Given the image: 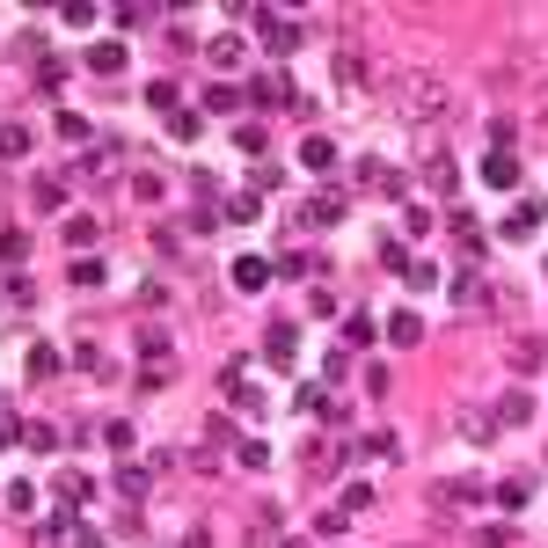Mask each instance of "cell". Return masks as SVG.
I'll return each mask as SVG.
<instances>
[{"label": "cell", "mask_w": 548, "mask_h": 548, "mask_svg": "<svg viewBox=\"0 0 548 548\" xmlns=\"http://www.w3.org/2000/svg\"><path fill=\"white\" fill-rule=\"evenodd\" d=\"M388 344H402V351H417V344H424V314H417V307L388 314Z\"/></svg>", "instance_id": "1"}, {"label": "cell", "mask_w": 548, "mask_h": 548, "mask_svg": "<svg viewBox=\"0 0 548 548\" xmlns=\"http://www.w3.org/2000/svg\"><path fill=\"white\" fill-rule=\"evenodd\" d=\"M234 286H242V293H263V286H270V263H263V256H234Z\"/></svg>", "instance_id": "2"}, {"label": "cell", "mask_w": 548, "mask_h": 548, "mask_svg": "<svg viewBox=\"0 0 548 548\" xmlns=\"http://www.w3.org/2000/svg\"><path fill=\"white\" fill-rule=\"evenodd\" d=\"M482 183H490V190H512V183H519V161H512V154H490V161H482Z\"/></svg>", "instance_id": "3"}, {"label": "cell", "mask_w": 548, "mask_h": 548, "mask_svg": "<svg viewBox=\"0 0 548 548\" xmlns=\"http://www.w3.org/2000/svg\"><path fill=\"white\" fill-rule=\"evenodd\" d=\"M88 66H95V74H118V66H125V44H118V37L88 44Z\"/></svg>", "instance_id": "4"}, {"label": "cell", "mask_w": 548, "mask_h": 548, "mask_svg": "<svg viewBox=\"0 0 548 548\" xmlns=\"http://www.w3.org/2000/svg\"><path fill=\"white\" fill-rule=\"evenodd\" d=\"M307 219H314V227H337V219H344V198H337V190H322V198L307 205Z\"/></svg>", "instance_id": "5"}, {"label": "cell", "mask_w": 548, "mask_h": 548, "mask_svg": "<svg viewBox=\"0 0 548 548\" xmlns=\"http://www.w3.org/2000/svg\"><path fill=\"white\" fill-rule=\"evenodd\" d=\"M263 351L278 358V366H293V322H278V329H270V337H263Z\"/></svg>", "instance_id": "6"}, {"label": "cell", "mask_w": 548, "mask_h": 548, "mask_svg": "<svg viewBox=\"0 0 548 548\" xmlns=\"http://www.w3.org/2000/svg\"><path fill=\"white\" fill-rule=\"evenodd\" d=\"M263 44H270V51H278V59H286V51L300 44V30H293V22H263Z\"/></svg>", "instance_id": "7"}, {"label": "cell", "mask_w": 548, "mask_h": 548, "mask_svg": "<svg viewBox=\"0 0 548 548\" xmlns=\"http://www.w3.org/2000/svg\"><path fill=\"white\" fill-rule=\"evenodd\" d=\"M498 410H505V424H526V417H534V395H526V388H512Z\"/></svg>", "instance_id": "8"}, {"label": "cell", "mask_w": 548, "mask_h": 548, "mask_svg": "<svg viewBox=\"0 0 548 548\" xmlns=\"http://www.w3.org/2000/svg\"><path fill=\"white\" fill-rule=\"evenodd\" d=\"M66 242H74V256L95 242V219H88V212H74V219H66Z\"/></svg>", "instance_id": "9"}, {"label": "cell", "mask_w": 548, "mask_h": 548, "mask_svg": "<svg viewBox=\"0 0 548 548\" xmlns=\"http://www.w3.org/2000/svg\"><path fill=\"white\" fill-rule=\"evenodd\" d=\"M300 410H307V417H329L337 402H329V388H314V380H307V388H300Z\"/></svg>", "instance_id": "10"}, {"label": "cell", "mask_w": 548, "mask_h": 548, "mask_svg": "<svg viewBox=\"0 0 548 548\" xmlns=\"http://www.w3.org/2000/svg\"><path fill=\"white\" fill-rule=\"evenodd\" d=\"M424 176H431V190H454V161H446V154H431V161H424Z\"/></svg>", "instance_id": "11"}, {"label": "cell", "mask_w": 548, "mask_h": 548, "mask_svg": "<svg viewBox=\"0 0 548 548\" xmlns=\"http://www.w3.org/2000/svg\"><path fill=\"white\" fill-rule=\"evenodd\" d=\"M300 161H307V169H329V161H337V146H329V139H307Z\"/></svg>", "instance_id": "12"}, {"label": "cell", "mask_w": 548, "mask_h": 548, "mask_svg": "<svg viewBox=\"0 0 548 548\" xmlns=\"http://www.w3.org/2000/svg\"><path fill=\"white\" fill-rule=\"evenodd\" d=\"M59 498H66V505H88V498H95V482H88V475H66V482H59Z\"/></svg>", "instance_id": "13"}, {"label": "cell", "mask_w": 548, "mask_h": 548, "mask_svg": "<svg viewBox=\"0 0 548 548\" xmlns=\"http://www.w3.org/2000/svg\"><path fill=\"white\" fill-rule=\"evenodd\" d=\"M278 95H286V81H278V74H263V81H249V102H278Z\"/></svg>", "instance_id": "14"}, {"label": "cell", "mask_w": 548, "mask_h": 548, "mask_svg": "<svg viewBox=\"0 0 548 548\" xmlns=\"http://www.w3.org/2000/svg\"><path fill=\"white\" fill-rule=\"evenodd\" d=\"M0 154H8V161L30 154V132H22V125H0Z\"/></svg>", "instance_id": "15"}, {"label": "cell", "mask_w": 548, "mask_h": 548, "mask_svg": "<svg viewBox=\"0 0 548 548\" xmlns=\"http://www.w3.org/2000/svg\"><path fill=\"white\" fill-rule=\"evenodd\" d=\"M37 205H66V176H37Z\"/></svg>", "instance_id": "16"}, {"label": "cell", "mask_w": 548, "mask_h": 548, "mask_svg": "<svg viewBox=\"0 0 548 548\" xmlns=\"http://www.w3.org/2000/svg\"><path fill=\"white\" fill-rule=\"evenodd\" d=\"M512 534H519V526L498 519V526H482V534H475V548H512Z\"/></svg>", "instance_id": "17"}, {"label": "cell", "mask_w": 548, "mask_h": 548, "mask_svg": "<svg viewBox=\"0 0 548 548\" xmlns=\"http://www.w3.org/2000/svg\"><path fill=\"white\" fill-rule=\"evenodd\" d=\"M256 212H263V198H256V190H242V198H227V219H256Z\"/></svg>", "instance_id": "18"}, {"label": "cell", "mask_w": 548, "mask_h": 548, "mask_svg": "<svg viewBox=\"0 0 548 548\" xmlns=\"http://www.w3.org/2000/svg\"><path fill=\"white\" fill-rule=\"evenodd\" d=\"M373 505V482H344V512H366Z\"/></svg>", "instance_id": "19"}, {"label": "cell", "mask_w": 548, "mask_h": 548, "mask_svg": "<svg viewBox=\"0 0 548 548\" xmlns=\"http://www.w3.org/2000/svg\"><path fill=\"white\" fill-rule=\"evenodd\" d=\"M59 22H74V30H88V22H95V8H88V0H66V8H59Z\"/></svg>", "instance_id": "20"}, {"label": "cell", "mask_w": 548, "mask_h": 548, "mask_svg": "<svg viewBox=\"0 0 548 548\" xmlns=\"http://www.w3.org/2000/svg\"><path fill=\"white\" fill-rule=\"evenodd\" d=\"M118 490L125 498H146V468H118Z\"/></svg>", "instance_id": "21"}, {"label": "cell", "mask_w": 548, "mask_h": 548, "mask_svg": "<svg viewBox=\"0 0 548 548\" xmlns=\"http://www.w3.org/2000/svg\"><path fill=\"white\" fill-rule=\"evenodd\" d=\"M59 132H66V139H74V146H81V139H88V132H95V125H88V118H81V110H66V118H59Z\"/></svg>", "instance_id": "22"}, {"label": "cell", "mask_w": 548, "mask_h": 548, "mask_svg": "<svg viewBox=\"0 0 548 548\" xmlns=\"http://www.w3.org/2000/svg\"><path fill=\"white\" fill-rule=\"evenodd\" d=\"M183 548H212V541H205V534H183Z\"/></svg>", "instance_id": "23"}, {"label": "cell", "mask_w": 548, "mask_h": 548, "mask_svg": "<svg viewBox=\"0 0 548 548\" xmlns=\"http://www.w3.org/2000/svg\"><path fill=\"white\" fill-rule=\"evenodd\" d=\"M81 548H95V541H81Z\"/></svg>", "instance_id": "24"}]
</instances>
